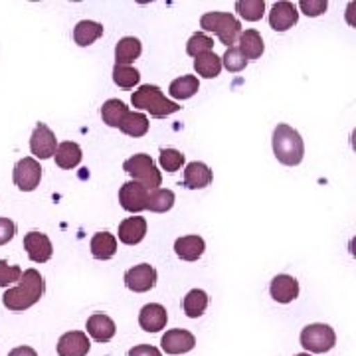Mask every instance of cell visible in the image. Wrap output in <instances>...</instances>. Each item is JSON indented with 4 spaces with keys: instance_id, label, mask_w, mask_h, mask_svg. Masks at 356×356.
<instances>
[{
    "instance_id": "obj_1",
    "label": "cell",
    "mask_w": 356,
    "mask_h": 356,
    "mask_svg": "<svg viewBox=\"0 0 356 356\" xmlns=\"http://www.w3.org/2000/svg\"><path fill=\"white\" fill-rule=\"evenodd\" d=\"M44 291H46V281L40 275V271L26 269V271H22V277L18 281V285L13 289H6L4 297H2V303L13 313H22L26 309L36 305L42 299Z\"/></svg>"
},
{
    "instance_id": "obj_2",
    "label": "cell",
    "mask_w": 356,
    "mask_h": 356,
    "mask_svg": "<svg viewBox=\"0 0 356 356\" xmlns=\"http://www.w3.org/2000/svg\"><path fill=\"white\" fill-rule=\"evenodd\" d=\"M273 154L285 166H297L303 156H305V145L299 135V131H295L285 123H280L273 131Z\"/></svg>"
},
{
    "instance_id": "obj_3",
    "label": "cell",
    "mask_w": 356,
    "mask_h": 356,
    "mask_svg": "<svg viewBox=\"0 0 356 356\" xmlns=\"http://www.w3.org/2000/svg\"><path fill=\"white\" fill-rule=\"evenodd\" d=\"M131 103L133 107L137 109H145L149 113L156 117V119H163V117H168V115L178 113L180 111V105L170 99H166L163 89L156 88V86H140L133 97H131Z\"/></svg>"
},
{
    "instance_id": "obj_4",
    "label": "cell",
    "mask_w": 356,
    "mask_h": 356,
    "mask_svg": "<svg viewBox=\"0 0 356 356\" xmlns=\"http://www.w3.org/2000/svg\"><path fill=\"white\" fill-rule=\"evenodd\" d=\"M200 28L206 32H214L224 46L232 48L242 34L240 20L229 13H206L200 18Z\"/></svg>"
},
{
    "instance_id": "obj_5",
    "label": "cell",
    "mask_w": 356,
    "mask_h": 356,
    "mask_svg": "<svg viewBox=\"0 0 356 356\" xmlns=\"http://www.w3.org/2000/svg\"><path fill=\"white\" fill-rule=\"evenodd\" d=\"M123 170L135 178V182H140L149 191H156L161 186V182H163V175L154 166L153 159L149 154L139 153L135 154V156H131V159H127L123 163Z\"/></svg>"
},
{
    "instance_id": "obj_6",
    "label": "cell",
    "mask_w": 356,
    "mask_h": 356,
    "mask_svg": "<svg viewBox=\"0 0 356 356\" xmlns=\"http://www.w3.org/2000/svg\"><path fill=\"white\" fill-rule=\"evenodd\" d=\"M334 344H337V334L329 325L315 323V325H307L301 331V346L313 355H325Z\"/></svg>"
},
{
    "instance_id": "obj_7",
    "label": "cell",
    "mask_w": 356,
    "mask_h": 356,
    "mask_svg": "<svg viewBox=\"0 0 356 356\" xmlns=\"http://www.w3.org/2000/svg\"><path fill=\"white\" fill-rule=\"evenodd\" d=\"M13 180L14 184H16L22 192L36 191L40 186V180H42V166H40V163L34 156L20 159V161L14 165Z\"/></svg>"
},
{
    "instance_id": "obj_8",
    "label": "cell",
    "mask_w": 356,
    "mask_h": 356,
    "mask_svg": "<svg viewBox=\"0 0 356 356\" xmlns=\"http://www.w3.org/2000/svg\"><path fill=\"white\" fill-rule=\"evenodd\" d=\"M56 149H58V139H56L54 131L46 123H38L36 129L32 131V137H30V151H32V154L40 161H46V159L54 156Z\"/></svg>"
},
{
    "instance_id": "obj_9",
    "label": "cell",
    "mask_w": 356,
    "mask_h": 356,
    "mask_svg": "<svg viewBox=\"0 0 356 356\" xmlns=\"http://www.w3.org/2000/svg\"><path fill=\"white\" fill-rule=\"evenodd\" d=\"M149 194H151V191L145 188L140 182H135V180L125 182V184L121 186V191H119V202H121V208L131 212V214L143 212V210H147Z\"/></svg>"
},
{
    "instance_id": "obj_10",
    "label": "cell",
    "mask_w": 356,
    "mask_h": 356,
    "mask_svg": "<svg viewBox=\"0 0 356 356\" xmlns=\"http://www.w3.org/2000/svg\"><path fill=\"white\" fill-rule=\"evenodd\" d=\"M127 289L135 293H147L156 285V269L151 264H140L129 269L125 273Z\"/></svg>"
},
{
    "instance_id": "obj_11",
    "label": "cell",
    "mask_w": 356,
    "mask_h": 356,
    "mask_svg": "<svg viewBox=\"0 0 356 356\" xmlns=\"http://www.w3.org/2000/svg\"><path fill=\"white\" fill-rule=\"evenodd\" d=\"M24 250L28 257L34 264H46L50 261L54 248H51L50 238L42 232H30L24 236Z\"/></svg>"
},
{
    "instance_id": "obj_12",
    "label": "cell",
    "mask_w": 356,
    "mask_h": 356,
    "mask_svg": "<svg viewBox=\"0 0 356 356\" xmlns=\"http://www.w3.org/2000/svg\"><path fill=\"white\" fill-rule=\"evenodd\" d=\"M299 20V13H297V6L293 2H287V0H281V2H275L271 13H269V26L275 30V32H285L293 26L297 24Z\"/></svg>"
},
{
    "instance_id": "obj_13",
    "label": "cell",
    "mask_w": 356,
    "mask_h": 356,
    "mask_svg": "<svg viewBox=\"0 0 356 356\" xmlns=\"http://www.w3.org/2000/svg\"><path fill=\"white\" fill-rule=\"evenodd\" d=\"M161 344H163V350L166 355H184V353H191L196 346V337L184 329H172V331H166Z\"/></svg>"
},
{
    "instance_id": "obj_14",
    "label": "cell",
    "mask_w": 356,
    "mask_h": 356,
    "mask_svg": "<svg viewBox=\"0 0 356 356\" xmlns=\"http://www.w3.org/2000/svg\"><path fill=\"white\" fill-rule=\"evenodd\" d=\"M269 293L277 303L287 305V303H291L299 297V281L291 277V275H285V273L275 275L271 280V285H269Z\"/></svg>"
},
{
    "instance_id": "obj_15",
    "label": "cell",
    "mask_w": 356,
    "mask_h": 356,
    "mask_svg": "<svg viewBox=\"0 0 356 356\" xmlns=\"http://www.w3.org/2000/svg\"><path fill=\"white\" fill-rule=\"evenodd\" d=\"M89 339L86 332L70 331L62 334V339L58 341V355L60 356H88Z\"/></svg>"
},
{
    "instance_id": "obj_16",
    "label": "cell",
    "mask_w": 356,
    "mask_h": 356,
    "mask_svg": "<svg viewBox=\"0 0 356 356\" xmlns=\"http://www.w3.org/2000/svg\"><path fill=\"white\" fill-rule=\"evenodd\" d=\"M168 321V313L163 305L159 303H149L140 309L139 313V325L143 331L147 332H159L166 327Z\"/></svg>"
},
{
    "instance_id": "obj_17",
    "label": "cell",
    "mask_w": 356,
    "mask_h": 356,
    "mask_svg": "<svg viewBox=\"0 0 356 356\" xmlns=\"http://www.w3.org/2000/svg\"><path fill=\"white\" fill-rule=\"evenodd\" d=\"M88 329L89 337L97 343H109L117 332V327H115L113 318L107 317L105 313H93L91 317L88 318Z\"/></svg>"
},
{
    "instance_id": "obj_18",
    "label": "cell",
    "mask_w": 356,
    "mask_h": 356,
    "mask_svg": "<svg viewBox=\"0 0 356 356\" xmlns=\"http://www.w3.org/2000/svg\"><path fill=\"white\" fill-rule=\"evenodd\" d=\"M147 236V220L140 216L127 218L119 224V242L125 245H137Z\"/></svg>"
},
{
    "instance_id": "obj_19",
    "label": "cell",
    "mask_w": 356,
    "mask_h": 356,
    "mask_svg": "<svg viewBox=\"0 0 356 356\" xmlns=\"http://www.w3.org/2000/svg\"><path fill=\"white\" fill-rule=\"evenodd\" d=\"M212 170L210 166L204 165V163H198L194 161L191 165H186V170H184V186L191 188V191H198V188H206L210 186L212 182Z\"/></svg>"
},
{
    "instance_id": "obj_20",
    "label": "cell",
    "mask_w": 356,
    "mask_h": 356,
    "mask_svg": "<svg viewBox=\"0 0 356 356\" xmlns=\"http://www.w3.org/2000/svg\"><path fill=\"white\" fill-rule=\"evenodd\" d=\"M206 250V243L200 236H184L175 242V252L184 261H196L200 259Z\"/></svg>"
},
{
    "instance_id": "obj_21",
    "label": "cell",
    "mask_w": 356,
    "mask_h": 356,
    "mask_svg": "<svg viewBox=\"0 0 356 356\" xmlns=\"http://www.w3.org/2000/svg\"><path fill=\"white\" fill-rule=\"evenodd\" d=\"M56 165L60 166V168H64V170H72V168H76L79 163H81V159H83V151H81V147L77 145V143H72V140H65L62 145H58V149H56Z\"/></svg>"
},
{
    "instance_id": "obj_22",
    "label": "cell",
    "mask_w": 356,
    "mask_h": 356,
    "mask_svg": "<svg viewBox=\"0 0 356 356\" xmlns=\"http://www.w3.org/2000/svg\"><path fill=\"white\" fill-rule=\"evenodd\" d=\"M117 254V238L109 232H97L91 238V255L95 259H111Z\"/></svg>"
},
{
    "instance_id": "obj_23",
    "label": "cell",
    "mask_w": 356,
    "mask_h": 356,
    "mask_svg": "<svg viewBox=\"0 0 356 356\" xmlns=\"http://www.w3.org/2000/svg\"><path fill=\"white\" fill-rule=\"evenodd\" d=\"M102 36L103 24L93 22V20H81L74 28V40H76L77 46H81V48H88V46H91L95 40H99Z\"/></svg>"
},
{
    "instance_id": "obj_24",
    "label": "cell",
    "mask_w": 356,
    "mask_h": 356,
    "mask_svg": "<svg viewBox=\"0 0 356 356\" xmlns=\"http://www.w3.org/2000/svg\"><path fill=\"white\" fill-rule=\"evenodd\" d=\"M240 51H242L243 56H245V60L250 62V60H257V58H261V54L266 50V46H264V40H261V34L257 32V30H245L240 34Z\"/></svg>"
},
{
    "instance_id": "obj_25",
    "label": "cell",
    "mask_w": 356,
    "mask_h": 356,
    "mask_svg": "<svg viewBox=\"0 0 356 356\" xmlns=\"http://www.w3.org/2000/svg\"><path fill=\"white\" fill-rule=\"evenodd\" d=\"M143 51V46L137 38L127 36V38L119 40V44L115 46V62L117 65H129L133 64Z\"/></svg>"
},
{
    "instance_id": "obj_26",
    "label": "cell",
    "mask_w": 356,
    "mask_h": 356,
    "mask_svg": "<svg viewBox=\"0 0 356 356\" xmlns=\"http://www.w3.org/2000/svg\"><path fill=\"white\" fill-rule=\"evenodd\" d=\"M208 293L202 291V289H192V291L186 293V297L182 299V309L186 313V317L198 318L202 317L204 311L208 309Z\"/></svg>"
},
{
    "instance_id": "obj_27",
    "label": "cell",
    "mask_w": 356,
    "mask_h": 356,
    "mask_svg": "<svg viewBox=\"0 0 356 356\" xmlns=\"http://www.w3.org/2000/svg\"><path fill=\"white\" fill-rule=\"evenodd\" d=\"M200 89V83H198V77L196 76H182L175 79L168 88V93L170 97L175 99H191L198 93Z\"/></svg>"
},
{
    "instance_id": "obj_28",
    "label": "cell",
    "mask_w": 356,
    "mask_h": 356,
    "mask_svg": "<svg viewBox=\"0 0 356 356\" xmlns=\"http://www.w3.org/2000/svg\"><path fill=\"white\" fill-rule=\"evenodd\" d=\"M194 70L198 72V76L206 77V79H212V77L220 76V72H222V60L218 58L214 51H206V54L196 56Z\"/></svg>"
},
{
    "instance_id": "obj_29",
    "label": "cell",
    "mask_w": 356,
    "mask_h": 356,
    "mask_svg": "<svg viewBox=\"0 0 356 356\" xmlns=\"http://www.w3.org/2000/svg\"><path fill=\"white\" fill-rule=\"evenodd\" d=\"M129 113V107L119 99H107L102 107V119L103 123H107L109 127L119 129V125L123 123L125 115Z\"/></svg>"
},
{
    "instance_id": "obj_30",
    "label": "cell",
    "mask_w": 356,
    "mask_h": 356,
    "mask_svg": "<svg viewBox=\"0 0 356 356\" xmlns=\"http://www.w3.org/2000/svg\"><path fill=\"white\" fill-rule=\"evenodd\" d=\"M175 192L168 191V188H156V191H151L149 194V200H147V210L151 212H156V214H165L168 212L172 206H175Z\"/></svg>"
},
{
    "instance_id": "obj_31",
    "label": "cell",
    "mask_w": 356,
    "mask_h": 356,
    "mask_svg": "<svg viewBox=\"0 0 356 356\" xmlns=\"http://www.w3.org/2000/svg\"><path fill=\"white\" fill-rule=\"evenodd\" d=\"M119 129L129 137H143L149 133V119L139 111H129Z\"/></svg>"
},
{
    "instance_id": "obj_32",
    "label": "cell",
    "mask_w": 356,
    "mask_h": 356,
    "mask_svg": "<svg viewBox=\"0 0 356 356\" xmlns=\"http://www.w3.org/2000/svg\"><path fill=\"white\" fill-rule=\"evenodd\" d=\"M236 13H240V16L248 22H257L266 13V2L264 0H240V2H236Z\"/></svg>"
},
{
    "instance_id": "obj_33",
    "label": "cell",
    "mask_w": 356,
    "mask_h": 356,
    "mask_svg": "<svg viewBox=\"0 0 356 356\" xmlns=\"http://www.w3.org/2000/svg\"><path fill=\"white\" fill-rule=\"evenodd\" d=\"M140 74L139 70L131 67V65H117L113 67V81L123 89H131L135 88L139 83Z\"/></svg>"
},
{
    "instance_id": "obj_34",
    "label": "cell",
    "mask_w": 356,
    "mask_h": 356,
    "mask_svg": "<svg viewBox=\"0 0 356 356\" xmlns=\"http://www.w3.org/2000/svg\"><path fill=\"white\" fill-rule=\"evenodd\" d=\"M212 48H214V40L210 38V36H206L204 32L192 34L191 40L186 42V54L192 56V58H196L200 54H206V51H212Z\"/></svg>"
},
{
    "instance_id": "obj_35",
    "label": "cell",
    "mask_w": 356,
    "mask_h": 356,
    "mask_svg": "<svg viewBox=\"0 0 356 356\" xmlns=\"http://www.w3.org/2000/svg\"><path fill=\"white\" fill-rule=\"evenodd\" d=\"M222 65H224L228 72H232V74H238V72H242L243 67L248 65V60H245V56L240 51V48L232 46V48H228L226 54H224Z\"/></svg>"
},
{
    "instance_id": "obj_36",
    "label": "cell",
    "mask_w": 356,
    "mask_h": 356,
    "mask_svg": "<svg viewBox=\"0 0 356 356\" xmlns=\"http://www.w3.org/2000/svg\"><path fill=\"white\" fill-rule=\"evenodd\" d=\"M184 165V154L177 149H163L161 151V166L166 172H177Z\"/></svg>"
},
{
    "instance_id": "obj_37",
    "label": "cell",
    "mask_w": 356,
    "mask_h": 356,
    "mask_svg": "<svg viewBox=\"0 0 356 356\" xmlns=\"http://www.w3.org/2000/svg\"><path fill=\"white\" fill-rule=\"evenodd\" d=\"M22 269L18 266H8V261L0 259V287H10L13 283L20 281Z\"/></svg>"
},
{
    "instance_id": "obj_38",
    "label": "cell",
    "mask_w": 356,
    "mask_h": 356,
    "mask_svg": "<svg viewBox=\"0 0 356 356\" xmlns=\"http://www.w3.org/2000/svg\"><path fill=\"white\" fill-rule=\"evenodd\" d=\"M299 8H301L307 16L315 18V16H321V14L329 8V2H327V0H301V2H299Z\"/></svg>"
},
{
    "instance_id": "obj_39",
    "label": "cell",
    "mask_w": 356,
    "mask_h": 356,
    "mask_svg": "<svg viewBox=\"0 0 356 356\" xmlns=\"http://www.w3.org/2000/svg\"><path fill=\"white\" fill-rule=\"evenodd\" d=\"M16 236V224L10 218H0V245L8 243Z\"/></svg>"
},
{
    "instance_id": "obj_40",
    "label": "cell",
    "mask_w": 356,
    "mask_h": 356,
    "mask_svg": "<svg viewBox=\"0 0 356 356\" xmlns=\"http://www.w3.org/2000/svg\"><path fill=\"white\" fill-rule=\"evenodd\" d=\"M129 356H163L161 350L156 346H151V344H137L129 350Z\"/></svg>"
},
{
    "instance_id": "obj_41",
    "label": "cell",
    "mask_w": 356,
    "mask_h": 356,
    "mask_svg": "<svg viewBox=\"0 0 356 356\" xmlns=\"http://www.w3.org/2000/svg\"><path fill=\"white\" fill-rule=\"evenodd\" d=\"M8 356H38V353L32 346H18V348H13Z\"/></svg>"
},
{
    "instance_id": "obj_42",
    "label": "cell",
    "mask_w": 356,
    "mask_h": 356,
    "mask_svg": "<svg viewBox=\"0 0 356 356\" xmlns=\"http://www.w3.org/2000/svg\"><path fill=\"white\" fill-rule=\"evenodd\" d=\"M295 356H311L309 353H301V355H295Z\"/></svg>"
}]
</instances>
